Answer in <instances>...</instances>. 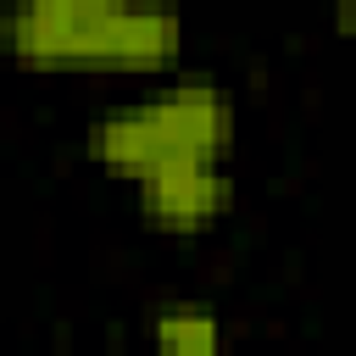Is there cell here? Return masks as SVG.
<instances>
[{
  "label": "cell",
  "instance_id": "7a4b0ae2",
  "mask_svg": "<svg viewBox=\"0 0 356 356\" xmlns=\"http://www.w3.org/2000/svg\"><path fill=\"white\" fill-rule=\"evenodd\" d=\"M128 0H11L0 44L22 72H95L106 22Z\"/></svg>",
  "mask_w": 356,
  "mask_h": 356
},
{
  "label": "cell",
  "instance_id": "277c9868",
  "mask_svg": "<svg viewBox=\"0 0 356 356\" xmlns=\"http://www.w3.org/2000/svg\"><path fill=\"white\" fill-rule=\"evenodd\" d=\"M150 345L161 356H217L228 345V334H222V317L211 306H200V300H167L150 317Z\"/></svg>",
  "mask_w": 356,
  "mask_h": 356
},
{
  "label": "cell",
  "instance_id": "6da1fadb",
  "mask_svg": "<svg viewBox=\"0 0 356 356\" xmlns=\"http://www.w3.org/2000/svg\"><path fill=\"white\" fill-rule=\"evenodd\" d=\"M234 100L217 78L206 72H178L172 83L139 95V100H122V106H106L89 128H83V150L95 167L117 172V178H134L156 161H172V156H217L228 161L234 156Z\"/></svg>",
  "mask_w": 356,
  "mask_h": 356
},
{
  "label": "cell",
  "instance_id": "5b68a950",
  "mask_svg": "<svg viewBox=\"0 0 356 356\" xmlns=\"http://www.w3.org/2000/svg\"><path fill=\"white\" fill-rule=\"evenodd\" d=\"M334 28L350 33V0H334Z\"/></svg>",
  "mask_w": 356,
  "mask_h": 356
},
{
  "label": "cell",
  "instance_id": "3957f363",
  "mask_svg": "<svg viewBox=\"0 0 356 356\" xmlns=\"http://www.w3.org/2000/svg\"><path fill=\"white\" fill-rule=\"evenodd\" d=\"M128 184H134V206H139L145 228H156V234L195 239V234H211L217 222H228V211H234V172L217 156H172V161L134 172Z\"/></svg>",
  "mask_w": 356,
  "mask_h": 356
}]
</instances>
